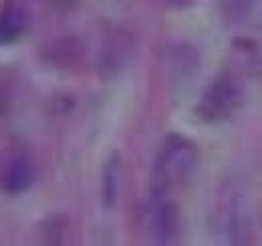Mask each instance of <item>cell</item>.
Here are the masks:
<instances>
[{
	"label": "cell",
	"mask_w": 262,
	"mask_h": 246,
	"mask_svg": "<svg viewBox=\"0 0 262 246\" xmlns=\"http://www.w3.org/2000/svg\"><path fill=\"white\" fill-rule=\"evenodd\" d=\"M198 157L196 146L188 137L169 133L164 139L151 174L154 198H171L173 192L188 186L198 168Z\"/></svg>",
	"instance_id": "obj_1"
},
{
	"label": "cell",
	"mask_w": 262,
	"mask_h": 246,
	"mask_svg": "<svg viewBox=\"0 0 262 246\" xmlns=\"http://www.w3.org/2000/svg\"><path fill=\"white\" fill-rule=\"evenodd\" d=\"M242 105V87L232 75H218L202 93L196 105L200 121L218 125L228 121Z\"/></svg>",
	"instance_id": "obj_2"
},
{
	"label": "cell",
	"mask_w": 262,
	"mask_h": 246,
	"mask_svg": "<svg viewBox=\"0 0 262 246\" xmlns=\"http://www.w3.org/2000/svg\"><path fill=\"white\" fill-rule=\"evenodd\" d=\"M156 208L151 218V230L158 244H176L180 236V212L171 198H154Z\"/></svg>",
	"instance_id": "obj_3"
},
{
	"label": "cell",
	"mask_w": 262,
	"mask_h": 246,
	"mask_svg": "<svg viewBox=\"0 0 262 246\" xmlns=\"http://www.w3.org/2000/svg\"><path fill=\"white\" fill-rule=\"evenodd\" d=\"M34 180H36L34 163L25 155H16L6 163V168L0 174V190L8 196H20L27 190H31Z\"/></svg>",
	"instance_id": "obj_4"
},
{
	"label": "cell",
	"mask_w": 262,
	"mask_h": 246,
	"mask_svg": "<svg viewBox=\"0 0 262 246\" xmlns=\"http://www.w3.org/2000/svg\"><path fill=\"white\" fill-rule=\"evenodd\" d=\"M27 31V12L14 4L6 2L0 8V47L14 45Z\"/></svg>",
	"instance_id": "obj_5"
},
{
	"label": "cell",
	"mask_w": 262,
	"mask_h": 246,
	"mask_svg": "<svg viewBox=\"0 0 262 246\" xmlns=\"http://www.w3.org/2000/svg\"><path fill=\"white\" fill-rule=\"evenodd\" d=\"M133 45L125 34H115L105 47H103V57L101 63L103 67L109 69V73H117L125 67V63H129Z\"/></svg>",
	"instance_id": "obj_6"
},
{
	"label": "cell",
	"mask_w": 262,
	"mask_h": 246,
	"mask_svg": "<svg viewBox=\"0 0 262 246\" xmlns=\"http://www.w3.org/2000/svg\"><path fill=\"white\" fill-rule=\"evenodd\" d=\"M103 204L107 208H113L119 196V157L111 155L109 161L103 168V184H101Z\"/></svg>",
	"instance_id": "obj_7"
},
{
	"label": "cell",
	"mask_w": 262,
	"mask_h": 246,
	"mask_svg": "<svg viewBox=\"0 0 262 246\" xmlns=\"http://www.w3.org/2000/svg\"><path fill=\"white\" fill-rule=\"evenodd\" d=\"M165 2H167V6L178 8V10L188 8V6H192V4H194V0H165Z\"/></svg>",
	"instance_id": "obj_8"
}]
</instances>
